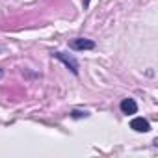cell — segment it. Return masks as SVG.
<instances>
[{
    "mask_svg": "<svg viewBox=\"0 0 158 158\" xmlns=\"http://www.w3.org/2000/svg\"><path fill=\"white\" fill-rule=\"evenodd\" d=\"M71 48H74V50H91V48H95V43L91 39L78 37V39H73L71 41Z\"/></svg>",
    "mask_w": 158,
    "mask_h": 158,
    "instance_id": "1",
    "label": "cell"
},
{
    "mask_svg": "<svg viewBox=\"0 0 158 158\" xmlns=\"http://www.w3.org/2000/svg\"><path fill=\"white\" fill-rule=\"evenodd\" d=\"M130 128H134L136 132H149V121L143 119V117H134L130 121Z\"/></svg>",
    "mask_w": 158,
    "mask_h": 158,
    "instance_id": "2",
    "label": "cell"
},
{
    "mask_svg": "<svg viewBox=\"0 0 158 158\" xmlns=\"http://www.w3.org/2000/svg\"><path fill=\"white\" fill-rule=\"evenodd\" d=\"M54 56H56L58 60H61V61H63V63H65V65H67L74 74L78 73V63L74 61V58H71V56H67V54H63V52H56Z\"/></svg>",
    "mask_w": 158,
    "mask_h": 158,
    "instance_id": "3",
    "label": "cell"
},
{
    "mask_svg": "<svg viewBox=\"0 0 158 158\" xmlns=\"http://www.w3.org/2000/svg\"><path fill=\"white\" fill-rule=\"evenodd\" d=\"M121 112L127 114V115L136 114V112H138V104L134 102V99H123V102H121Z\"/></svg>",
    "mask_w": 158,
    "mask_h": 158,
    "instance_id": "4",
    "label": "cell"
},
{
    "mask_svg": "<svg viewBox=\"0 0 158 158\" xmlns=\"http://www.w3.org/2000/svg\"><path fill=\"white\" fill-rule=\"evenodd\" d=\"M88 4H89V0H86V6H88Z\"/></svg>",
    "mask_w": 158,
    "mask_h": 158,
    "instance_id": "5",
    "label": "cell"
},
{
    "mask_svg": "<svg viewBox=\"0 0 158 158\" xmlns=\"http://www.w3.org/2000/svg\"><path fill=\"white\" fill-rule=\"evenodd\" d=\"M0 74H2V73H0Z\"/></svg>",
    "mask_w": 158,
    "mask_h": 158,
    "instance_id": "6",
    "label": "cell"
}]
</instances>
